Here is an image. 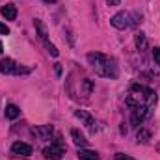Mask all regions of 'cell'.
<instances>
[{"mask_svg":"<svg viewBox=\"0 0 160 160\" xmlns=\"http://www.w3.org/2000/svg\"><path fill=\"white\" fill-rule=\"evenodd\" d=\"M32 132H34V136H36L38 140H50V136L54 134V127H52V125H39V127H36Z\"/></svg>","mask_w":160,"mask_h":160,"instance_id":"obj_9","label":"cell"},{"mask_svg":"<svg viewBox=\"0 0 160 160\" xmlns=\"http://www.w3.org/2000/svg\"><path fill=\"white\" fill-rule=\"evenodd\" d=\"M149 140H151V132L147 128H140L136 134V142L138 143H149Z\"/></svg>","mask_w":160,"mask_h":160,"instance_id":"obj_14","label":"cell"},{"mask_svg":"<svg viewBox=\"0 0 160 160\" xmlns=\"http://www.w3.org/2000/svg\"><path fill=\"white\" fill-rule=\"evenodd\" d=\"M110 24H112L114 28H118V30H127V28H130V26L134 24V21H132V17H130L128 11H118V13L110 19Z\"/></svg>","mask_w":160,"mask_h":160,"instance_id":"obj_5","label":"cell"},{"mask_svg":"<svg viewBox=\"0 0 160 160\" xmlns=\"http://www.w3.org/2000/svg\"><path fill=\"white\" fill-rule=\"evenodd\" d=\"M34 24H36V30H38V36H39V39L43 41V45L47 47V50H48V54L50 56H54V58H58V48L48 41V38H47V28H45V24H43V21H39V19H36L34 21Z\"/></svg>","mask_w":160,"mask_h":160,"instance_id":"obj_4","label":"cell"},{"mask_svg":"<svg viewBox=\"0 0 160 160\" xmlns=\"http://www.w3.org/2000/svg\"><path fill=\"white\" fill-rule=\"evenodd\" d=\"M56 73H58V75H62V67H60V63H56Z\"/></svg>","mask_w":160,"mask_h":160,"instance_id":"obj_21","label":"cell"},{"mask_svg":"<svg viewBox=\"0 0 160 160\" xmlns=\"http://www.w3.org/2000/svg\"><path fill=\"white\" fill-rule=\"evenodd\" d=\"M127 104L132 108V106H138V104H145V106H153L157 104V93L147 88V86H140V84H134L130 86V93L127 97Z\"/></svg>","mask_w":160,"mask_h":160,"instance_id":"obj_2","label":"cell"},{"mask_svg":"<svg viewBox=\"0 0 160 160\" xmlns=\"http://www.w3.org/2000/svg\"><path fill=\"white\" fill-rule=\"evenodd\" d=\"M71 138H73L75 145H78V147H86L88 145V140L84 138V134H80V130H77V128L71 130Z\"/></svg>","mask_w":160,"mask_h":160,"instance_id":"obj_13","label":"cell"},{"mask_svg":"<svg viewBox=\"0 0 160 160\" xmlns=\"http://www.w3.org/2000/svg\"><path fill=\"white\" fill-rule=\"evenodd\" d=\"M153 60H155L157 65H160V47H155L153 48Z\"/></svg>","mask_w":160,"mask_h":160,"instance_id":"obj_17","label":"cell"},{"mask_svg":"<svg viewBox=\"0 0 160 160\" xmlns=\"http://www.w3.org/2000/svg\"><path fill=\"white\" fill-rule=\"evenodd\" d=\"M2 50H4V47H2V43H0V54H2Z\"/></svg>","mask_w":160,"mask_h":160,"instance_id":"obj_23","label":"cell"},{"mask_svg":"<svg viewBox=\"0 0 160 160\" xmlns=\"http://www.w3.org/2000/svg\"><path fill=\"white\" fill-rule=\"evenodd\" d=\"M157 151H158V153H160V143H158V145H157Z\"/></svg>","mask_w":160,"mask_h":160,"instance_id":"obj_24","label":"cell"},{"mask_svg":"<svg viewBox=\"0 0 160 160\" xmlns=\"http://www.w3.org/2000/svg\"><path fill=\"white\" fill-rule=\"evenodd\" d=\"M32 151H34L32 145H28V143H24V142H15V143L11 145V153L17 155V157H30Z\"/></svg>","mask_w":160,"mask_h":160,"instance_id":"obj_8","label":"cell"},{"mask_svg":"<svg viewBox=\"0 0 160 160\" xmlns=\"http://www.w3.org/2000/svg\"><path fill=\"white\" fill-rule=\"evenodd\" d=\"M0 34H2V36H8V34H9V28H8L6 24H2V22H0Z\"/></svg>","mask_w":160,"mask_h":160,"instance_id":"obj_19","label":"cell"},{"mask_svg":"<svg viewBox=\"0 0 160 160\" xmlns=\"http://www.w3.org/2000/svg\"><path fill=\"white\" fill-rule=\"evenodd\" d=\"M89 65L95 69L99 77H108V78H118V65L112 58H108L102 52H89L88 56Z\"/></svg>","mask_w":160,"mask_h":160,"instance_id":"obj_1","label":"cell"},{"mask_svg":"<svg viewBox=\"0 0 160 160\" xmlns=\"http://www.w3.org/2000/svg\"><path fill=\"white\" fill-rule=\"evenodd\" d=\"M147 116H149V106H145V104L132 106V110H130V123L134 127H140L143 121L147 119Z\"/></svg>","mask_w":160,"mask_h":160,"instance_id":"obj_7","label":"cell"},{"mask_svg":"<svg viewBox=\"0 0 160 160\" xmlns=\"http://www.w3.org/2000/svg\"><path fill=\"white\" fill-rule=\"evenodd\" d=\"M134 43H136L138 50H145V48H147V38H145V34L138 32V34L134 36Z\"/></svg>","mask_w":160,"mask_h":160,"instance_id":"obj_15","label":"cell"},{"mask_svg":"<svg viewBox=\"0 0 160 160\" xmlns=\"http://www.w3.org/2000/svg\"><path fill=\"white\" fill-rule=\"evenodd\" d=\"M0 13H2V17H4L6 21H15V19H17V8H15L13 4L2 6V8H0Z\"/></svg>","mask_w":160,"mask_h":160,"instance_id":"obj_11","label":"cell"},{"mask_svg":"<svg viewBox=\"0 0 160 160\" xmlns=\"http://www.w3.org/2000/svg\"><path fill=\"white\" fill-rule=\"evenodd\" d=\"M106 4H108V6H119L121 0H106Z\"/></svg>","mask_w":160,"mask_h":160,"instance_id":"obj_20","label":"cell"},{"mask_svg":"<svg viewBox=\"0 0 160 160\" xmlns=\"http://www.w3.org/2000/svg\"><path fill=\"white\" fill-rule=\"evenodd\" d=\"M77 157H78L80 160H101V157H99L97 151H91V149H86V147H80L78 153H77Z\"/></svg>","mask_w":160,"mask_h":160,"instance_id":"obj_12","label":"cell"},{"mask_svg":"<svg viewBox=\"0 0 160 160\" xmlns=\"http://www.w3.org/2000/svg\"><path fill=\"white\" fill-rule=\"evenodd\" d=\"M43 2H47V4H54V2H58V0H43Z\"/></svg>","mask_w":160,"mask_h":160,"instance_id":"obj_22","label":"cell"},{"mask_svg":"<svg viewBox=\"0 0 160 160\" xmlns=\"http://www.w3.org/2000/svg\"><path fill=\"white\" fill-rule=\"evenodd\" d=\"M75 116H77L78 119L84 121V125L89 128V132H97V123H95V119H93L88 112H84V110H77V112H75Z\"/></svg>","mask_w":160,"mask_h":160,"instance_id":"obj_10","label":"cell"},{"mask_svg":"<svg viewBox=\"0 0 160 160\" xmlns=\"http://www.w3.org/2000/svg\"><path fill=\"white\" fill-rule=\"evenodd\" d=\"M0 73H4V75H21V73H30V69L17 65L11 58H4L0 62Z\"/></svg>","mask_w":160,"mask_h":160,"instance_id":"obj_6","label":"cell"},{"mask_svg":"<svg viewBox=\"0 0 160 160\" xmlns=\"http://www.w3.org/2000/svg\"><path fill=\"white\" fill-rule=\"evenodd\" d=\"M19 114H21L19 106H15V104H8V106H6V118H8V119H17Z\"/></svg>","mask_w":160,"mask_h":160,"instance_id":"obj_16","label":"cell"},{"mask_svg":"<svg viewBox=\"0 0 160 160\" xmlns=\"http://www.w3.org/2000/svg\"><path fill=\"white\" fill-rule=\"evenodd\" d=\"M116 160H134L132 157H128V155H123V153H118L116 155Z\"/></svg>","mask_w":160,"mask_h":160,"instance_id":"obj_18","label":"cell"},{"mask_svg":"<svg viewBox=\"0 0 160 160\" xmlns=\"http://www.w3.org/2000/svg\"><path fill=\"white\" fill-rule=\"evenodd\" d=\"M63 155H65V143L62 142L60 136H56L54 143H50L48 147L43 149V157L47 160H60Z\"/></svg>","mask_w":160,"mask_h":160,"instance_id":"obj_3","label":"cell"}]
</instances>
